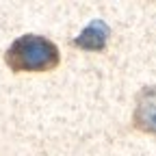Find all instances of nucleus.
<instances>
[{
  "label": "nucleus",
  "mask_w": 156,
  "mask_h": 156,
  "mask_svg": "<svg viewBox=\"0 0 156 156\" xmlns=\"http://www.w3.org/2000/svg\"><path fill=\"white\" fill-rule=\"evenodd\" d=\"M7 63L15 72H44L58 63V50L39 35H22L7 50Z\"/></svg>",
  "instance_id": "nucleus-1"
},
{
  "label": "nucleus",
  "mask_w": 156,
  "mask_h": 156,
  "mask_svg": "<svg viewBox=\"0 0 156 156\" xmlns=\"http://www.w3.org/2000/svg\"><path fill=\"white\" fill-rule=\"evenodd\" d=\"M134 122L139 128L156 134V89H145L136 100Z\"/></svg>",
  "instance_id": "nucleus-2"
},
{
  "label": "nucleus",
  "mask_w": 156,
  "mask_h": 156,
  "mask_svg": "<svg viewBox=\"0 0 156 156\" xmlns=\"http://www.w3.org/2000/svg\"><path fill=\"white\" fill-rule=\"evenodd\" d=\"M106 39H108V26L102 20H93V22L76 37V46L85 48V50H100V48H104Z\"/></svg>",
  "instance_id": "nucleus-3"
}]
</instances>
